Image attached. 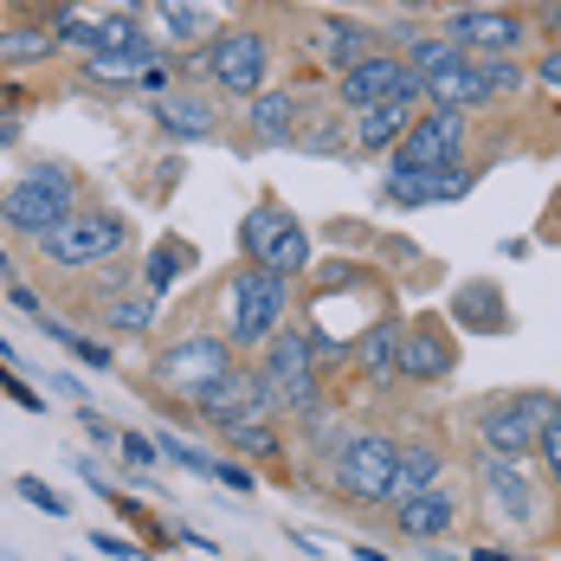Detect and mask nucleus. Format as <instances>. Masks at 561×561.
Instances as JSON below:
<instances>
[{
  "mask_svg": "<svg viewBox=\"0 0 561 561\" xmlns=\"http://www.w3.org/2000/svg\"><path fill=\"white\" fill-rule=\"evenodd\" d=\"M284 317H290V284L278 272H265V265L239 259V272H226L220 284V336L232 342V355L265 348L284 330Z\"/></svg>",
  "mask_w": 561,
  "mask_h": 561,
  "instance_id": "nucleus-1",
  "label": "nucleus"
},
{
  "mask_svg": "<svg viewBox=\"0 0 561 561\" xmlns=\"http://www.w3.org/2000/svg\"><path fill=\"white\" fill-rule=\"evenodd\" d=\"M194 65L207 71V84H214L220 98L252 104V98L272 84V39H265L259 26H220L194 58H181V71H194Z\"/></svg>",
  "mask_w": 561,
  "mask_h": 561,
  "instance_id": "nucleus-2",
  "label": "nucleus"
},
{
  "mask_svg": "<svg viewBox=\"0 0 561 561\" xmlns=\"http://www.w3.org/2000/svg\"><path fill=\"white\" fill-rule=\"evenodd\" d=\"M239 259L278 272L284 284H297L317 265V239H310V226L297 220L284 201H259V207L239 220Z\"/></svg>",
  "mask_w": 561,
  "mask_h": 561,
  "instance_id": "nucleus-3",
  "label": "nucleus"
},
{
  "mask_svg": "<svg viewBox=\"0 0 561 561\" xmlns=\"http://www.w3.org/2000/svg\"><path fill=\"white\" fill-rule=\"evenodd\" d=\"M393 451L400 439L381 426H348L330 451V484H336L342 504L362 510H388V484H393Z\"/></svg>",
  "mask_w": 561,
  "mask_h": 561,
  "instance_id": "nucleus-4",
  "label": "nucleus"
},
{
  "mask_svg": "<svg viewBox=\"0 0 561 561\" xmlns=\"http://www.w3.org/2000/svg\"><path fill=\"white\" fill-rule=\"evenodd\" d=\"M556 426V393L549 388H516L504 400H491V407H478V451H491V458H536V439Z\"/></svg>",
  "mask_w": 561,
  "mask_h": 561,
  "instance_id": "nucleus-5",
  "label": "nucleus"
},
{
  "mask_svg": "<svg viewBox=\"0 0 561 561\" xmlns=\"http://www.w3.org/2000/svg\"><path fill=\"white\" fill-rule=\"evenodd\" d=\"M84 201H78V181H71V169H58V162H39V169H26L7 194H0V220L13 226V232H26L33 245L53 232V226H65L71 214H78Z\"/></svg>",
  "mask_w": 561,
  "mask_h": 561,
  "instance_id": "nucleus-6",
  "label": "nucleus"
},
{
  "mask_svg": "<svg viewBox=\"0 0 561 561\" xmlns=\"http://www.w3.org/2000/svg\"><path fill=\"white\" fill-rule=\"evenodd\" d=\"M259 375H265V388L278 400V413H290V420L317 413L323 407V368H317V348H310V323L304 330L284 323L278 336L259 348Z\"/></svg>",
  "mask_w": 561,
  "mask_h": 561,
  "instance_id": "nucleus-7",
  "label": "nucleus"
},
{
  "mask_svg": "<svg viewBox=\"0 0 561 561\" xmlns=\"http://www.w3.org/2000/svg\"><path fill=\"white\" fill-rule=\"evenodd\" d=\"M232 362H239V355H232V342H226L220 330H187V336H174V342L156 348V362H149V388L174 393V400H194L201 388H214Z\"/></svg>",
  "mask_w": 561,
  "mask_h": 561,
  "instance_id": "nucleus-8",
  "label": "nucleus"
},
{
  "mask_svg": "<svg viewBox=\"0 0 561 561\" xmlns=\"http://www.w3.org/2000/svg\"><path fill=\"white\" fill-rule=\"evenodd\" d=\"M123 245H129V220L116 207H78L65 226H53L39 239L46 265H58V272H98V265H111Z\"/></svg>",
  "mask_w": 561,
  "mask_h": 561,
  "instance_id": "nucleus-9",
  "label": "nucleus"
},
{
  "mask_svg": "<svg viewBox=\"0 0 561 561\" xmlns=\"http://www.w3.org/2000/svg\"><path fill=\"white\" fill-rule=\"evenodd\" d=\"M433 33L451 39L458 53H471V58H523V46H529V13L484 7V0H458V7L439 13Z\"/></svg>",
  "mask_w": 561,
  "mask_h": 561,
  "instance_id": "nucleus-10",
  "label": "nucleus"
},
{
  "mask_svg": "<svg viewBox=\"0 0 561 561\" xmlns=\"http://www.w3.org/2000/svg\"><path fill=\"white\" fill-rule=\"evenodd\" d=\"M465 136H471V116L465 111H433L426 104L388 162L393 169H451V162H465Z\"/></svg>",
  "mask_w": 561,
  "mask_h": 561,
  "instance_id": "nucleus-11",
  "label": "nucleus"
},
{
  "mask_svg": "<svg viewBox=\"0 0 561 561\" xmlns=\"http://www.w3.org/2000/svg\"><path fill=\"white\" fill-rule=\"evenodd\" d=\"M400 91H420V78H413L407 58L388 53V46H375L368 58H355L348 71H336V104L348 116L375 111V104H388V98H400Z\"/></svg>",
  "mask_w": 561,
  "mask_h": 561,
  "instance_id": "nucleus-12",
  "label": "nucleus"
},
{
  "mask_svg": "<svg viewBox=\"0 0 561 561\" xmlns=\"http://www.w3.org/2000/svg\"><path fill=\"white\" fill-rule=\"evenodd\" d=\"M458 368V342H451L446 317H413L400 323V355H393V375L413 381V388H433V381H451Z\"/></svg>",
  "mask_w": 561,
  "mask_h": 561,
  "instance_id": "nucleus-13",
  "label": "nucleus"
},
{
  "mask_svg": "<svg viewBox=\"0 0 561 561\" xmlns=\"http://www.w3.org/2000/svg\"><path fill=\"white\" fill-rule=\"evenodd\" d=\"M194 413H201L207 426H226V420H245V413H278V400H272V388H265V375H259V368L232 362L214 388L194 393Z\"/></svg>",
  "mask_w": 561,
  "mask_h": 561,
  "instance_id": "nucleus-14",
  "label": "nucleus"
},
{
  "mask_svg": "<svg viewBox=\"0 0 561 561\" xmlns=\"http://www.w3.org/2000/svg\"><path fill=\"white\" fill-rule=\"evenodd\" d=\"M478 187V174L465 169V162H451V169H388L381 181V201L388 207H446V201H465Z\"/></svg>",
  "mask_w": 561,
  "mask_h": 561,
  "instance_id": "nucleus-15",
  "label": "nucleus"
},
{
  "mask_svg": "<svg viewBox=\"0 0 561 561\" xmlns=\"http://www.w3.org/2000/svg\"><path fill=\"white\" fill-rule=\"evenodd\" d=\"M478 484H484V504H491V516H497L504 529H529V523H536V484H529V471H523L516 458L478 451Z\"/></svg>",
  "mask_w": 561,
  "mask_h": 561,
  "instance_id": "nucleus-16",
  "label": "nucleus"
},
{
  "mask_svg": "<svg viewBox=\"0 0 561 561\" xmlns=\"http://www.w3.org/2000/svg\"><path fill=\"white\" fill-rule=\"evenodd\" d=\"M420 111H426V91H400V98L375 104V111L348 116V149H355V156H393Z\"/></svg>",
  "mask_w": 561,
  "mask_h": 561,
  "instance_id": "nucleus-17",
  "label": "nucleus"
},
{
  "mask_svg": "<svg viewBox=\"0 0 561 561\" xmlns=\"http://www.w3.org/2000/svg\"><path fill=\"white\" fill-rule=\"evenodd\" d=\"M388 516H393V536H407V542H439L451 523H458V497H451L446 484H426V491L388 504Z\"/></svg>",
  "mask_w": 561,
  "mask_h": 561,
  "instance_id": "nucleus-18",
  "label": "nucleus"
},
{
  "mask_svg": "<svg viewBox=\"0 0 561 561\" xmlns=\"http://www.w3.org/2000/svg\"><path fill=\"white\" fill-rule=\"evenodd\" d=\"M426 91V104L433 111H484V104H497V91H491V78H484V65L478 58H458V65H446L439 78H426L420 84Z\"/></svg>",
  "mask_w": 561,
  "mask_h": 561,
  "instance_id": "nucleus-19",
  "label": "nucleus"
},
{
  "mask_svg": "<svg viewBox=\"0 0 561 561\" xmlns=\"http://www.w3.org/2000/svg\"><path fill=\"white\" fill-rule=\"evenodd\" d=\"M393 355H400V317H375L362 336H355V348H348V362L362 368V381L375 393H393L400 388V375H393Z\"/></svg>",
  "mask_w": 561,
  "mask_h": 561,
  "instance_id": "nucleus-20",
  "label": "nucleus"
},
{
  "mask_svg": "<svg viewBox=\"0 0 561 561\" xmlns=\"http://www.w3.org/2000/svg\"><path fill=\"white\" fill-rule=\"evenodd\" d=\"M451 323H458L465 336H504V330H510V304H504V290H497L491 278L458 284V297H451Z\"/></svg>",
  "mask_w": 561,
  "mask_h": 561,
  "instance_id": "nucleus-21",
  "label": "nucleus"
},
{
  "mask_svg": "<svg viewBox=\"0 0 561 561\" xmlns=\"http://www.w3.org/2000/svg\"><path fill=\"white\" fill-rule=\"evenodd\" d=\"M245 129H252V142H297V129H304V98L265 84V91L245 104Z\"/></svg>",
  "mask_w": 561,
  "mask_h": 561,
  "instance_id": "nucleus-22",
  "label": "nucleus"
},
{
  "mask_svg": "<svg viewBox=\"0 0 561 561\" xmlns=\"http://www.w3.org/2000/svg\"><path fill=\"white\" fill-rule=\"evenodd\" d=\"M439 478H446V451L433 446V439H400V451H393L388 504L413 497V491H426V484H439Z\"/></svg>",
  "mask_w": 561,
  "mask_h": 561,
  "instance_id": "nucleus-23",
  "label": "nucleus"
},
{
  "mask_svg": "<svg viewBox=\"0 0 561 561\" xmlns=\"http://www.w3.org/2000/svg\"><path fill=\"white\" fill-rule=\"evenodd\" d=\"M156 129H169L174 142H214L220 116H214L207 98H194V91H169V98H156Z\"/></svg>",
  "mask_w": 561,
  "mask_h": 561,
  "instance_id": "nucleus-24",
  "label": "nucleus"
},
{
  "mask_svg": "<svg viewBox=\"0 0 561 561\" xmlns=\"http://www.w3.org/2000/svg\"><path fill=\"white\" fill-rule=\"evenodd\" d=\"M375 46H381V39H375V26H362V20H342V13L317 20V58H323L330 71H348L355 58H368Z\"/></svg>",
  "mask_w": 561,
  "mask_h": 561,
  "instance_id": "nucleus-25",
  "label": "nucleus"
},
{
  "mask_svg": "<svg viewBox=\"0 0 561 561\" xmlns=\"http://www.w3.org/2000/svg\"><path fill=\"white\" fill-rule=\"evenodd\" d=\"M220 439L232 458H259V465H272L284 451V433H278V420L272 413H245V420H226L220 426Z\"/></svg>",
  "mask_w": 561,
  "mask_h": 561,
  "instance_id": "nucleus-26",
  "label": "nucleus"
},
{
  "mask_svg": "<svg viewBox=\"0 0 561 561\" xmlns=\"http://www.w3.org/2000/svg\"><path fill=\"white\" fill-rule=\"evenodd\" d=\"M91 53H162V46L149 39L142 13H98V20H91Z\"/></svg>",
  "mask_w": 561,
  "mask_h": 561,
  "instance_id": "nucleus-27",
  "label": "nucleus"
},
{
  "mask_svg": "<svg viewBox=\"0 0 561 561\" xmlns=\"http://www.w3.org/2000/svg\"><path fill=\"white\" fill-rule=\"evenodd\" d=\"M194 265H201V259H194V245H187V239H156V252L142 259V290H149V297H169Z\"/></svg>",
  "mask_w": 561,
  "mask_h": 561,
  "instance_id": "nucleus-28",
  "label": "nucleus"
},
{
  "mask_svg": "<svg viewBox=\"0 0 561 561\" xmlns=\"http://www.w3.org/2000/svg\"><path fill=\"white\" fill-rule=\"evenodd\" d=\"M46 58H58V33L46 20L0 26V65H46Z\"/></svg>",
  "mask_w": 561,
  "mask_h": 561,
  "instance_id": "nucleus-29",
  "label": "nucleus"
},
{
  "mask_svg": "<svg viewBox=\"0 0 561 561\" xmlns=\"http://www.w3.org/2000/svg\"><path fill=\"white\" fill-rule=\"evenodd\" d=\"M156 317H162V297H149V290H116L104 304V330L111 336H149Z\"/></svg>",
  "mask_w": 561,
  "mask_h": 561,
  "instance_id": "nucleus-30",
  "label": "nucleus"
},
{
  "mask_svg": "<svg viewBox=\"0 0 561 561\" xmlns=\"http://www.w3.org/2000/svg\"><path fill=\"white\" fill-rule=\"evenodd\" d=\"M156 53H91L84 65H78V78L84 84H98V91H123V84H136L142 78V65H149Z\"/></svg>",
  "mask_w": 561,
  "mask_h": 561,
  "instance_id": "nucleus-31",
  "label": "nucleus"
},
{
  "mask_svg": "<svg viewBox=\"0 0 561 561\" xmlns=\"http://www.w3.org/2000/svg\"><path fill=\"white\" fill-rule=\"evenodd\" d=\"M39 330H46V336H53L58 348H71V355H78L84 368H98V375H111V368H116V348H111V342H91V336H78L71 323H53V317H39Z\"/></svg>",
  "mask_w": 561,
  "mask_h": 561,
  "instance_id": "nucleus-32",
  "label": "nucleus"
},
{
  "mask_svg": "<svg viewBox=\"0 0 561 561\" xmlns=\"http://www.w3.org/2000/svg\"><path fill=\"white\" fill-rule=\"evenodd\" d=\"M156 446H162V458H169V465L194 471V478H214V451L187 446V439H174V433H156Z\"/></svg>",
  "mask_w": 561,
  "mask_h": 561,
  "instance_id": "nucleus-33",
  "label": "nucleus"
},
{
  "mask_svg": "<svg viewBox=\"0 0 561 561\" xmlns=\"http://www.w3.org/2000/svg\"><path fill=\"white\" fill-rule=\"evenodd\" d=\"M13 491H20L33 510H46L53 523H58V516H71V497H58L53 484H46V478H33V471H26V478H13Z\"/></svg>",
  "mask_w": 561,
  "mask_h": 561,
  "instance_id": "nucleus-34",
  "label": "nucleus"
},
{
  "mask_svg": "<svg viewBox=\"0 0 561 561\" xmlns=\"http://www.w3.org/2000/svg\"><path fill=\"white\" fill-rule=\"evenodd\" d=\"M478 65H484V78H491L497 98H510V91L529 84V65H523V58H478Z\"/></svg>",
  "mask_w": 561,
  "mask_h": 561,
  "instance_id": "nucleus-35",
  "label": "nucleus"
},
{
  "mask_svg": "<svg viewBox=\"0 0 561 561\" xmlns=\"http://www.w3.org/2000/svg\"><path fill=\"white\" fill-rule=\"evenodd\" d=\"M0 393H7V400H13L20 413H46V393H33V388H26V381L13 375V362H0Z\"/></svg>",
  "mask_w": 561,
  "mask_h": 561,
  "instance_id": "nucleus-36",
  "label": "nucleus"
},
{
  "mask_svg": "<svg viewBox=\"0 0 561 561\" xmlns=\"http://www.w3.org/2000/svg\"><path fill=\"white\" fill-rule=\"evenodd\" d=\"M116 446H123V458H129L136 471H156V465H162V446L142 439V433H116Z\"/></svg>",
  "mask_w": 561,
  "mask_h": 561,
  "instance_id": "nucleus-37",
  "label": "nucleus"
},
{
  "mask_svg": "<svg viewBox=\"0 0 561 561\" xmlns=\"http://www.w3.org/2000/svg\"><path fill=\"white\" fill-rule=\"evenodd\" d=\"M536 458H542V471H549V491L561 497V420L542 433V439H536Z\"/></svg>",
  "mask_w": 561,
  "mask_h": 561,
  "instance_id": "nucleus-38",
  "label": "nucleus"
},
{
  "mask_svg": "<svg viewBox=\"0 0 561 561\" xmlns=\"http://www.w3.org/2000/svg\"><path fill=\"white\" fill-rule=\"evenodd\" d=\"M91 549H98V556H111V561H142V549H136V542H123V536H111V529H91Z\"/></svg>",
  "mask_w": 561,
  "mask_h": 561,
  "instance_id": "nucleus-39",
  "label": "nucleus"
},
{
  "mask_svg": "<svg viewBox=\"0 0 561 561\" xmlns=\"http://www.w3.org/2000/svg\"><path fill=\"white\" fill-rule=\"evenodd\" d=\"M214 478H220L226 491H259V478L245 465H232V458H214Z\"/></svg>",
  "mask_w": 561,
  "mask_h": 561,
  "instance_id": "nucleus-40",
  "label": "nucleus"
},
{
  "mask_svg": "<svg viewBox=\"0 0 561 561\" xmlns=\"http://www.w3.org/2000/svg\"><path fill=\"white\" fill-rule=\"evenodd\" d=\"M529 78H536L542 91H556V98H561V46H549V53L536 58V71H529Z\"/></svg>",
  "mask_w": 561,
  "mask_h": 561,
  "instance_id": "nucleus-41",
  "label": "nucleus"
},
{
  "mask_svg": "<svg viewBox=\"0 0 561 561\" xmlns=\"http://www.w3.org/2000/svg\"><path fill=\"white\" fill-rule=\"evenodd\" d=\"M529 33H549V39L561 46V0H542V7L529 13Z\"/></svg>",
  "mask_w": 561,
  "mask_h": 561,
  "instance_id": "nucleus-42",
  "label": "nucleus"
},
{
  "mask_svg": "<svg viewBox=\"0 0 561 561\" xmlns=\"http://www.w3.org/2000/svg\"><path fill=\"white\" fill-rule=\"evenodd\" d=\"M78 426H84V433H91L98 446H116V426L104 420V413H98V407H78Z\"/></svg>",
  "mask_w": 561,
  "mask_h": 561,
  "instance_id": "nucleus-43",
  "label": "nucleus"
},
{
  "mask_svg": "<svg viewBox=\"0 0 561 561\" xmlns=\"http://www.w3.org/2000/svg\"><path fill=\"white\" fill-rule=\"evenodd\" d=\"M58 0H0V13H20V20H53Z\"/></svg>",
  "mask_w": 561,
  "mask_h": 561,
  "instance_id": "nucleus-44",
  "label": "nucleus"
},
{
  "mask_svg": "<svg viewBox=\"0 0 561 561\" xmlns=\"http://www.w3.org/2000/svg\"><path fill=\"white\" fill-rule=\"evenodd\" d=\"M7 297H13V310H26V317H46V304H39V290H26V284H13Z\"/></svg>",
  "mask_w": 561,
  "mask_h": 561,
  "instance_id": "nucleus-45",
  "label": "nucleus"
},
{
  "mask_svg": "<svg viewBox=\"0 0 561 561\" xmlns=\"http://www.w3.org/2000/svg\"><path fill=\"white\" fill-rule=\"evenodd\" d=\"M78 478H84V484H91V491H98V497H111L116 484L111 478H104V471H98V465H91V458H84V465H78Z\"/></svg>",
  "mask_w": 561,
  "mask_h": 561,
  "instance_id": "nucleus-46",
  "label": "nucleus"
},
{
  "mask_svg": "<svg viewBox=\"0 0 561 561\" xmlns=\"http://www.w3.org/2000/svg\"><path fill=\"white\" fill-rule=\"evenodd\" d=\"M26 111V91L20 84H0V116H20Z\"/></svg>",
  "mask_w": 561,
  "mask_h": 561,
  "instance_id": "nucleus-47",
  "label": "nucleus"
},
{
  "mask_svg": "<svg viewBox=\"0 0 561 561\" xmlns=\"http://www.w3.org/2000/svg\"><path fill=\"white\" fill-rule=\"evenodd\" d=\"M53 393H71V400L84 407V381H78V375H53Z\"/></svg>",
  "mask_w": 561,
  "mask_h": 561,
  "instance_id": "nucleus-48",
  "label": "nucleus"
},
{
  "mask_svg": "<svg viewBox=\"0 0 561 561\" xmlns=\"http://www.w3.org/2000/svg\"><path fill=\"white\" fill-rule=\"evenodd\" d=\"M20 142V116H0V149H13Z\"/></svg>",
  "mask_w": 561,
  "mask_h": 561,
  "instance_id": "nucleus-49",
  "label": "nucleus"
},
{
  "mask_svg": "<svg viewBox=\"0 0 561 561\" xmlns=\"http://www.w3.org/2000/svg\"><path fill=\"white\" fill-rule=\"evenodd\" d=\"M465 561H516V549H471Z\"/></svg>",
  "mask_w": 561,
  "mask_h": 561,
  "instance_id": "nucleus-50",
  "label": "nucleus"
},
{
  "mask_svg": "<svg viewBox=\"0 0 561 561\" xmlns=\"http://www.w3.org/2000/svg\"><path fill=\"white\" fill-rule=\"evenodd\" d=\"M142 0H104V13H136Z\"/></svg>",
  "mask_w": 561,
  "mask_h": 561,
  "instance_id": "nucleus-51",
  "label": "nucleus"
},
{
  "mask_svg": "<svg viewBox=\"0 0 561 561\" xmlns=\"http://www.w3.org/2000/svg\"><path fill=\"white\" fill-rule=\"evenodd\" d=\"M355 561H393V556H381V549H355Z\"/></svg>",
  "mask_w": 561,
  "mask_h": 561,
  "instance_id": "nucleus-52",
  "label": "nucleus"
},
{
  "mask_svg": "<svg viewBox=\"0 0 561 561\" xmlns=\"http://www.w3.org/2000/svg\"><path fill=\"white\" fill-rule=\"evenodd\" d=\"M7 272H13V259H7V245H0V278H7Z\"/></svg>",
  "mask_w": 561,
  "mask_h": 561,
  "instance_id": "nucleus-53",
  "label": "nucleus"
},
{
  "mask_svg": "<svg viewBox=\"0 0 561 561\" xmlns=\"http://www.w3.org/2000/svg\"><path fill=\"white\" fill-rule=\"evenodd\" d=\"M0 362H13V342H7V336H0Z\"/></svg>",
  "mask_w": 561,
  "mask_h": 561,
  "instance_id": "nucleus-54",
  "label": "nucleus"
},
{
  "mask_svg": "<svg viewBox=\"0 0 561 561\" xmlns=\"http://www.w3.org/2000/svg\"><path fill=\"white\" fill-rule=\"evenodd\" d=\"M400 7H433V0H400Z\"/></svg>",
  "mask_w": 561,
  "mask_h": 561,
  "instance_id": "nucleus-55",
  "label": "nucleus"
},
{
  "mask_svg": "<svg viewBox=\"0 0 561 561\" xmlns=\"http://www.w3.org/2000/svg\"><path fill=\"white\" fill-rule=\"evenodd\" d=\"M484 7H504V0H484Z\"/></svg>",
  "mask_w": 561,
  "mask_h": 561,
  "instance_id": "nucleus-56",
  "label": "nucleus"
},
{
  "mask_svg": "<svg viewBox=\"0 0 561 561\" xmlns=\"http://www.w3.org/2000/svg\"><path fill=\"white\" fill-rule=\"evenodd\" d=\"M142 7H156V0H142Z\"/></svg>",
  "mask_w": 561,
  "mask_h": 561,
  "instance_id": "nucleus-57",
  "label": "nucleus"
}]
</instances>
